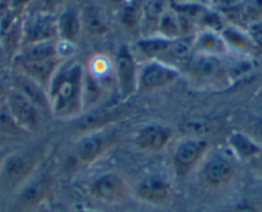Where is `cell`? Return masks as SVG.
I'll use <instances>...</instances> for the list:
<instances>
[{
  "label": "cell",
  "instance_id": "8d00e7d4",
  "mask_svg": "<svg viewBox=\"0 0 262 212\" xmlns=\"http://www.w3.org/2000/svg\"><path fill=\"white\" fill-rule=\"evenodd\" d=\"M75 212H100V211H97V209H92V208H79Z\"/></svg>",
  "mask_w": 262,
  "mask_h": 212
},
{
  "label": "cell",
  "instance_id": "8fae6325",
  "mask_svg": "<svg viewBox=\"0 0 262 212\" xmlns=\"http://www.w3.org/2000/svg\"><path fill=\"white\" fill-rule=\"evenodd\" d=\"M52 189V180L44 174H35L29 181L18 189L16 199L17 209L29 212L37 208L49 196Z\"/></svg>",
  "mask_w": 262,
  "mask_h": 212
},
{
  "label": "cell",
  "instance_id": "d6986e66",
  "mask_svg": "<svg viewBox=\"0 0 262 212\" xmlns=\"http://www.w3.org/2000/svg\"><path fill=\"white\" fill-rule=\"evenodd\" d=\"M194 53V44L193 36H181L179 39H175L171 41L170 47L165 52V54L158 60L166 63L168 66H172L176 70L179 68H186L188 63L193 58Z\"/></svg>",
  "mask_w": 262,
  "mask_h": 212
},
{
  "label": "cell",
  "instance_id": "d6a6232c",
  "mask_svg": "<svg viewBox=\"0 0 262 212\" xmlns=\"http://www.w3.org/2000/svg\"><path fill=\"white\" fill-rule=\"evenodd\" d=\"M184 135L190 138H205L210 133V125L205 120H188L181 125Z\"/></svg>",
  "mask_w": 262,
  "mask_h": 212
},
{
  "label": "cell",
  "instance_id": "d4e9b609",
  "mask_svg": "<svg viewBox=\"0 0 262 212\" xmlns=\"http://www.w3.org/2000/svg\"><path fill=\"white\" fill-rule=\"evenodd\" d=\"M81 21L82 29L89 34L103 35L107 32L105 18L94 6H86V8L81 11Z\"/></svg>",
  "mask_w": 262,
  "mask_h": 212
},
{
  "label": "cell",
  "instance_id": "ffe728a7",
  "mask_svg": "<svg viewBox=\"0 0 262 212\" xmlns=\"http://www.w3.org/2000/svg\"><path fill=\"white\" fill-rule=\"evenodd\" d=\"M193 44L195 53L221 57L228 52V45L224 41L221 32L212 30H200L193 36Z\"/></svg>",
  "mask_w": 262,
  "mask_h": 212
},
{
  "label": "cell",
  "instance_id": "4dcf8cb0",
  "mask_svg": "<svg viewBox=\"0 0 262 212\" xmlns=\"http://www.w3.org/2000/svg\"><path fill=\"white\" fill-rule=\"evenodd\" d=\"M67 4H69V0H32L31 6L26 12H36V13L57 16Z\"/></svg>",
  "mask_w": 262,
  "mask_h": 212
},
{
  "label": "cell",
  "instance_id": "484cf974",
  "mask_svg": "<svg viewBox=\"0 0 262 212\" xmlns=\"http://www.w3.org/2000/svg\"><path fill=\"white\" fill-rule=\"evenodd\" d=\"M157 30L158 35H161V36L166 37V39L168 40H175L184 36L180 21H179V17L172 8L168 9V11L161 17V19L157 24Z\"/></svg>",
  "mask_w": 262,
  "mask_h": 212
},
{
  "label": "cell",
  "instance_id": "44dd1931",
  "mask_svg": "<svg viewBox=\"0 0 262 212\" xmlns=\"http://www.w3.org/2000/svg\"><path fill=\"white\" fill-rule=\"evenodd\" d=\"M228 145L238 160L251 161L261 155V144L253 138L241 131H234L229 135Z\"/></svg>",
  "mask_w": 262,
  "mask_h": 212
},
{
  "label": "cell",
  "instance_id": "cb8c5ba5",
  "mask_svg": "<svg viewBox=\"0 0 262 212\" xmlns=\"http://www.w3.org/2000/svg\"><path fill=\"white\" fill-rule=\"evenodd\" d=\"M171 41L172 40L162 37L161 35L143 37L137 41V49L139 50L140 54L148 58V60H158L165 54L167 48L170 47Z\"/></svg>",
  "mask_w": 262,
  "mask_h": 212
},
{
  "label": "cell",
  "instance_id": "7a4b0ae2",
  "mask_svg": "<svg viewBox=\"0 0 262 212\" xmlns=\"http://www.w3.org/2000/svg\"><path fill=\"white\" fill-rule=\"evenodd\" d=\"M41 155L37 152H11L4 157L0 167V186L18 190L36 174Z\"/></svg>",
  "mask_w": 262,
  "mask_h": 212
},
{
  "label": "cell",
  "instance_id": "f546056e",
  "mask_svg": "<svg viewBox=\"0 0 262 212\" xmlns=\"http://www.w3.org/2000/svg\"><path fill=\"white\" fill-rule=\"evenodd\" d=\"M111 72L115 74V66L105 55H95L89 63V74L98 81L102 82L105 77L110 76Z\"/></svg>",
  "mask_w": 262,
  "mask_h": 212
},
{
  "label": "cell",
  "instance_id": "ab89813d",
  "mask_svg": "<svg viewBox=\"0 0 262 212\" xmlns=\"http://www.w3.org/2000/svg\"><path fill=\"white\" fill-rule=\"evenodd\" d=\"M2 3H3V0H0V13H2Z\"/></svg>",
  "mask_w": 262,
  "mask_h": 212
},
{
  "label": "cell",
  "instance_id": "7402d4cb",
  "mask_svg": "<svg viewBox=\"0 0 262 212\" xmlns=\"http://www.w3.org/2000/svg\"><path fill=\"white\" fill-rule=\"evenodd\" d=\"M58 40L34 43L22 47L14 55L12 62H30V60H41L49 58H57ZM59 58V57H58Z\"/></svg>",
  "mask_w": 262,
  "mask_h": 212
},
{
  "label": "cell",
  "instance_id": "30bf717a",
  "mask_svg": "<svg viewBox=\"0 0 262 212\" xmlns=\"http://www.w3.org/2000/svg\"><path fill=\"white\" fill-rule=\"evenodd\" d=\"M127 183L121 174L108 171L97 176L89 186V193L97 201L104 204H116L127 196Z\"/></svg>",
  "mask_w": 262,
  "mask_h": 212
},
{
  "label": "cell",
  "instance_id": "9a60e30c",
  "mask_svg": "<svg viewBox=\"0 0 262 212\" xmlns=\"http://www.w3.org/2000/svg\"><path fill=\"white\" fill-rule=\"evenodd\" d=\"M64 62L60 58H49L41 60H30V62H13L14 70L19 71L30 79L35 80L37 84L48 90L53 77L55 76L60 65Z\"/></svg>",
  "mask_w": 262,
  "mask_h": 212
},
{
  "label": "cell",
  "instance_id": "d590c367",
  "mask_svg": "<svg viewBox=\"0 0 262 212\" xmlns=\"http://www.w3.org/2000/svg\"><path fill=\"white\" fill-rule=\"evenodd\" d=\"M231 212H261L256 206L251 203H242L236 206Z\"/></svg>",
  "mask_w": 262,
  "mask_h": 212
},
{
  "label": "cell",
  "instance_id": "603a6c76",
  "mask_svg": "<svg viewBox=\"0 0 262 212\" xmlns=\"http://www.w3.org/2000/svg\"><path fill=\"white\" fill-rule=\"evenodd\" d=\"M221 36L228 45V49H234L242 53H249L256 49L248 32L235 25L224 27V30L221 31Z\"/></svg>",
  "mask_w": 262,
  "mask_h": 212
},
{
  "label": "cell",
  "instance_id": "7bdbcfd3",
  "mask_svg": "<svg viewBox=\"0 0 262 212\" xmlns=\"http://www.w3.org/2000/svg\"><path fill=\"white\" fill-rule=\"evenodd\" d=\"M0 60H2V58H0Z\"/></svg>",
  "mask_w": 262,
  "mask_h": 212
},
{
  "label": "cell",
  "instance_id": "6da1fadb",
  "mask_svg": "<svg viewBox=\"0 0 262 212\" xmlns=\"http://www.w3.org/2000/svg\"><path fill=\"white\" fill-rule=\"evenodd\" d=\"M84 75L85 71L79 62L64 60L60 65L48 88L50 112L55 117L69 120L84 112Z\"/></svg>",
  "mask_w": 262,
  "mask_h": 212
},
{
  "label": "cell",
  "instance_id": "f1b7e54d",
  "mask_svg": "<svg viewBox=\"0 0 262 212\" xmlns=\"http://www.w3.org/2000/svg\"><path fill=\"white\" fill-rule=\"evenodd\" d=\"M171 8V3L168 0H144L142 4L143 18L149 22H155L157 26L161 17Z\"/></svg>",
  "mask_w": 262,
  "mask_h": 212
},
{
  "label": "cell",
  "instance_id": "e0dca14e",
  "mask_svg": "<svg viewBox=\"0 0 262 212\" xmlns=\"http://www.w3.org/2000/svg\"><path fill=\"white\" fill-rule=\"evenodd\" d=\"M58 40L75 44L82 31L81 11L74 6H67L57 14Z\"/></svg>",
  "mask_w": 262,
  "mask_h": 212
},
{
  "label": "cell",
  "instance_id": "4fadbf2b",
  "mask_svg": "<svg viewBox=\"0 0 262 212\" xmlns=\"http://www.w3.org/2000/svg\"><path fill=\"white\" fill-rule=\"evenodd\" d=\"M104 130L89 131L77 140L75 145V155L80 162L92 165L108 152L112 145V140Z\"/></svg>",
  "mask_w": 262,
  "mask_h": 212
},
{
  "label": "cell",
  "instance_id": "ac0fdd59",
  "mask_svg": "<svg viewBox=\"0 0 262 212\" xmlns=\"http://www.w3.org/2000/svg\"><path fill=\"white\" fill-rule=\"evenodd\" d=\"M123 116H125V110L122 107H117V105L93 108V110L85 112L80 126L85 129L88 133L89 131L104 130L107 126L120 121Z\"/></svg>",
  "mask_w": 262,
  "mask_h": 212
},
{
  "label": "cell",
  "instance_id": "f35d334b",
  "mask_svg": "<svg viewBox=\"0 0 262 212\" xmlns=\"http://www.w3.org/2000/svg\"><path fill=\"white\" fill-rule=\"evenodd\" d=\"M171 4H175V3H183V2H191V0H168Z\"/></svg>",
  "mask_w": 262,
  "mask_h": 212
},
{
  "label": "cell",
  "instance_id": "1f68e13d",
  "mask_svg": "<svg viewBox=\"0 0 262 212\" xmlns=\"http://www.w3.org/2000/svg\"><path fill=\"white\" fill-rule=\"evenodd\" d=\"M239 13L247 24L262 21V0H242Z\"/></svg>",
  "mask_w": 262,
  "mask_h": 212
},
{
  "label": "cell",
  "instance_id": "7c38bea8",
  "mask_svg": "<svg viewBox=\"0 0 262 212\" xmlns=\"http://www.w3.org/2000/svg\"><path fill=\"white\" fill-rule=\"evenodd\" d=\"M173 138V130L162 123H148L140 128L134 136V144L145 153L162 152Z\"/></svg>",
  "mask_w": 262,
  "mask_h": 212
},
{
  "label": "cell",
  "instance_id": "836d02e7",
  "mask_svg": "<svg viewBox=\"0 0 262 212\" xmlns=\"http://www.w3.org/2000/svg\"><path fill=\"white\" fill-rule=\"evenodd\" d=\"M249 37L253 41L254 47L261 48L262 49V21L252 22L248 24V29H247Z\"/></svg>",
  "mask_w": 262,
  "mask_h": 212
},
{
  "label": "cell",
  "instance_id": "9c48e42d",
  "mask_svg": "<svg viewBox=\"0 0 262 212\" xmlns=\"http://www.w3.org/2000/svg\"><path fill=\"white\" fill-rule=\"evenodd\" d=\"M180 71L161 60H148L139 68L138 90L155 92L163 89L178 80Z\"/></svg>",
  "mask_w": 262,
  "mask_h": 212
},
{
  "label": "cell",
  "instance_id": "2e32d148",
  "mask_svg": "<svg viewBox=\"0 0 262 212\" xmlns=\"http://www.w3.org/2000/svg\"><path fill=\"white\" fill-rule=\"evenodd\" d=\"M9 85L17 92L21 93L22 95L31 100L35 105L44 111H49L50 112V105H49V95H48V90L42 88L41 85L37 84L35 80L30 79L29 76L24 75L19 71L14 70L12 74L11 80H9Z\"/></svg>",
  "mask_w": 262,
  "mask_h": 212
},
{
  "label": "cell",
  "instance_id": "83f0119b",
  "mask_svg": "<svg viewBox=\"0 0 262 212\" xmlns=\"http://www.w3.org/2000/svg\"><path fill=\"white\" fill-rule=\"evenodd\" d=\"M30 135L26 131L22 130L9 112L7 111L6 105L0 107V138H7V139H19L25 138V136Z\"/></svg>",
  "mask_w": 262,
  "mask_h": 212
},
{
  "label": "cell",
  "instance_id": "5b68a950",
  "mask_svg": "<svg viewBox=\"0 0 262 212\" xmlns=\"http://www.w3.org/2000/svg\"><path fill=\"white\" fill-rule=\"evenodd\" d=\"M115 79L121 99H128L138 92L139 67L127 45H122L115 57Z\"/></svg>",
  "mask_w": 262,
  "mask_h": 212
},
{
  "label": "cell",
  "instance_id": "8992f818",
  "mask_svg": "<svg viewBox=\"0 0 262 212\" xmlns=\"http://www.w3.org/2000/svg\"><path fill=\"white\" fill-rule=\"evenodd\" d=\"M58 40L57 16L36 12H26L22 17V44ZM19 48V49H21Z\"/></svg>",
  "mask_w": 262,
  "mask_h": 212
},
{
  "label": "cell",
  "instance_id": "4316f807",
  "mask_svg": "<svg viewBox=\"0 0 262 212\" xmlns=\"http://www.w3.org/2000/svg\"><path fill=\"white\" fill-rule=\"evenodd\" d=\"M143 19L142 4L139 0H126L121 9V22L127 29H135Z\"/></svg>",
  "mask_w": 262,
  "mask_h": 212
},
{
  "label": "cell",
  "instance_id": "5bb4252c",
  "mask_svg": "<svg viewBox=\"0 0 262 212\" xmlns=\"http://www.w3.org/2000/svg\"><path fill=\"white\" fill-rule=\"evenodd\" d=\"M221 57L194 53L193 58L186 66V71L190 77L201 84H210L216 81L224 75V65Z\"/></svg>",
  "mask_w": 262,
  "mask_h": 212
},
{
  "label": "cell",
  "instance_id": "b9f144b4",
  "mask_svg": "<svg viewBox=\"0 0 262 212\" xmlns=\"http://www.w3.org/2000/svg\"><path fill=\"white\" fill-rule=\"evenodd\" d=\"M139 2H140V3H142V2H143V0H139Z\"/></svg>",
  "mask_w": 262,
  "mask_h": 212
},
{
  "label": "cell",
  "instance_id": "ba28073f",
  "mask_svg": "<svg viewBox=\"0 0 262 212\" xmlns=\"http://www.w3.org/2000/svg\"><path fill=\"white\" fill-rule=\"evenodd\" d=\"M134 194L140 202L155 207H165L173 199V186L161 175H148L135 185Z\"/></svg>",
  "mask_w": 262,
  "mask_h": 212
},
{
  "label": "cell",
  "instance_id": "277c9868",
  "mask_svg": "<svg viewBox=\"0 0 262 212\" xmlns=\"http://www.w3.org/2000/svg\"><path fill=\"white\" fill-rule=\"evenodd\" d=\"M4 105L14 122L27 134L35 133L41 128L42 111L11 85Z\"/></svg>",
  "mask_w": 262,
  "mask_h": 212
},
{
  "label": "cell",
  "instance_id": "3957f363",
  "mask_svg": "<svg viewBox=\"0 0 262 212\" xmlns=\"http://www.w3.org/2000/svg\"><path fill=\"white\" fill-rule=\"evenodd\" d=\"M208 141L205 138L184 136L178 141L172 153V168L176 178L184 179L200 167L208 153Z\"/></svg>",
  "mask_w": 262,
  "mask_h": 212
},
{
  "label": "cell",
  "instance_id": "e575fe53",
  "mask_svg": "<svg viewBox=\"0 0 262 212\" xmlns=\"http://www.w3.org/2000/svg\"><path fill=\"white\" fill-rule=\"evenodd\" d=\"M32 0H9L8 9L16 12V13L25 14L29 7L31 6Z\"/></svg>",
  "mask_w": 262,
  "mask_h": 212
},
{
  "label": "cell",
  "instance_id": "74e56055",
  "mask_svg": "<svg viewBox=\"0 0 262 212\" xmlns=\"http://www.w3.org/2000/svg\"><path fill=\"white\" fill-rule=\"evenodd\" d=\"M6 156H7V152H3V151L0 150V167H2V163H3V160Z\"/></svg>",
  "mask_w": 262,
  "mask_h": 212
},
{
  "label": "cell",
  "instance_id": "52a82bcc",
  "mask_svg": "<svg viewBox=\"0 0 262 212\" xmlns=\"http://www.w3.org/2000/svg\"><path fill=\"white\" fill-rule=\"evenodd\" d=\"M200 178L212 188L228 185L236 174L233 160L223 153H207L200 165Z\"/></svg>",
  "mask_w": 262,
  "mask_h": 212
},
{
  "label": "cell",
  "instance_id": "60d3db41",
  "mask_svg": "<svg viewBox=\"0 0 262 212\" xmlns=\"http://www.w3.org/2000/svg\"><path fill=\"white\" fill-rule=\"evenodd\" d=\"M76 2H80V3H84V2H86V0H76Z\"/></svg>",
  "mask_w": 262,
  "mask_h": 212
}]
</instances>
